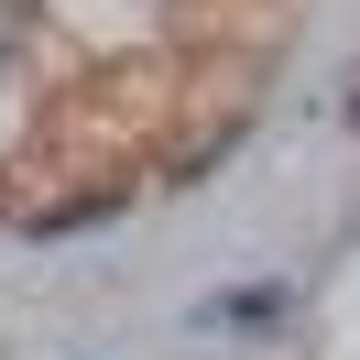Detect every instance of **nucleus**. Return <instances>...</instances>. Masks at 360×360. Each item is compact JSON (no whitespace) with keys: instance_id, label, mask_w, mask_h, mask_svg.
<instances>
[{"instance_id":"nucleus-1","label":"nucleus","mask_w":360,"mask_h":360,"mask_svg":"<svg viewBox=\"0 0 360 360\" xmlns=\"http://www.w3.org/2000/svg\"><path fill=\"white\" fill-rule=\"evenodd\" d=\"M349 120H360V98H349Z\"/></svg>"}]
</instances>
